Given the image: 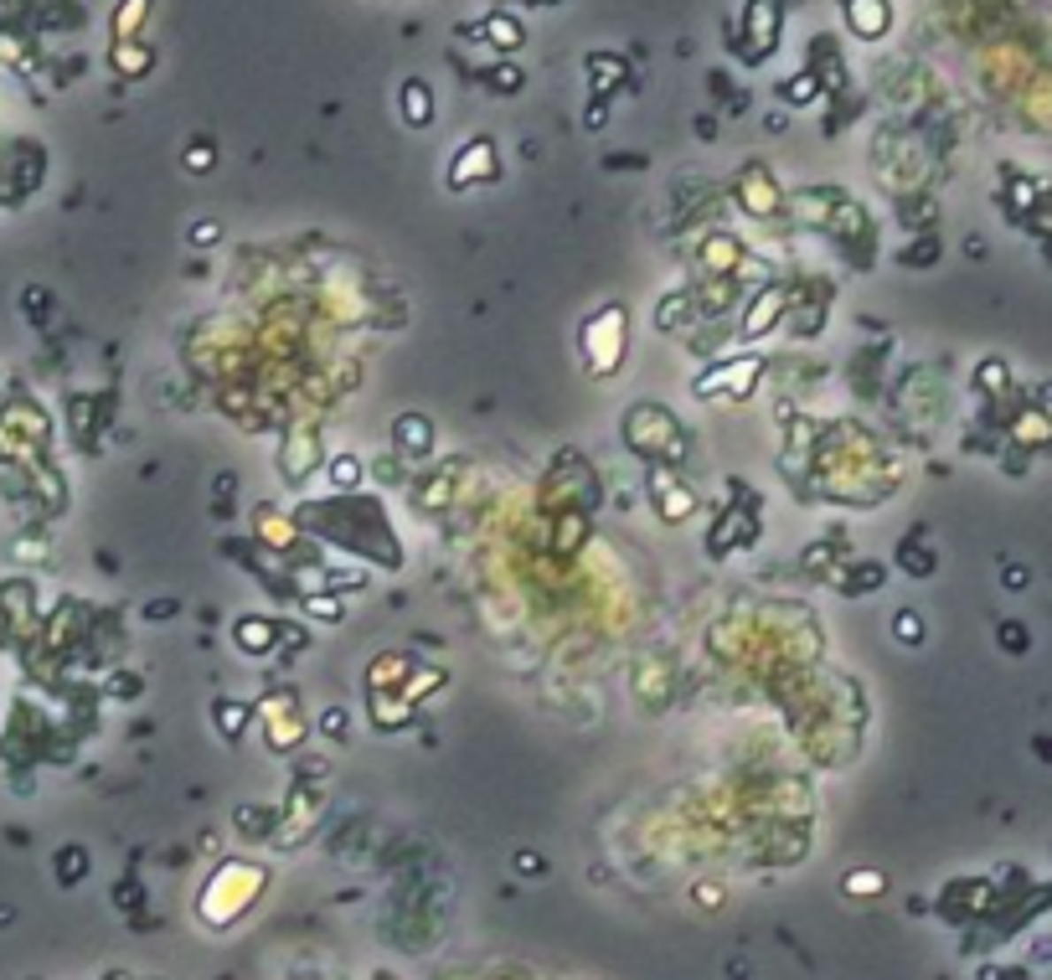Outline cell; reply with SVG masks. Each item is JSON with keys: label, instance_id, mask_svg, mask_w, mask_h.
I'll use <instances>...</instances> for the list:
<instances>
[{"label": "cell", "instance_id": "cell-36", "mask_svg": "<svg viewBox=\"0 0 1052 980\" xmlns=\"http://www.w3.org/2000/svg\"><path fill=\"white\" fill-rule=\"evenodd\" d=\"M331 475H335V485H351V480H357V459H335Z\"/></svg>", "mask_w": 1052, "mask_h": 980}, {"label": "cell", "instance_id": "cell-3", "mask_svg": "<svg viewBox=\"0 0 1052 980\" xmlns=\"http://www.w3.org/2000/svg\"><path fill=\"white\" fill-rule=\"evenodd\" d=\"M258 888H264V867L258 861H222L217 867V877L207 883V892H202V919L207 923H233L258 898Z\"/></svg>", "mask_w": 1052, "mask_h": 980}, {"label": "cell", "instance_id": "cell-5", "mask_svg": "<svg viewBox=\"0 0 1052 980\" xmlns=\"http://www.w3.org/2000/svg\"><path fill=\"white\" fill-rule=\"evenodd\" d=\"M758 372H764V361L758 357H733V361H718L712 372H702L692 382L696 397H749L753 387H758Z\"/></svg>", "mask_w": 1052, "mask_h": 980}, {"label": "cell", "instance_id": "cell-24", "mask_svg": "<svg viewBox=\"0 0 1052 980\" xmlns=\"http://www.w3.org/2000/svg\"><path fill=\"white\" fill-rule=\"evenodd\" d=\"M583 536H588V516H583V511H572V516H563V521H557V536H552V547H557V552H572V547H578Z\"/></svg>", "mask_w": 1052, "mask_h": 980}, {"label": "cell", "instance_id": "cell-11", "mask_svg": "<svg viewBox=\"0 0 1052 980\" xmlns=\"http://www.w3.org/2000/svg\"><path fill=\"white\" fill-rule=\"evenodd\" d=\"M846 11V27L856 31V36H882L887 31V0H841Z\"/></svg>", "mask_w": 1052, "mask_h": 980}, {"label": "cell", "instance_id": "cell-34", "mask_svg": "<svg viewBox=\"0 0 1052 980\" xmlns=\"http://www.w3.org/2000/svg\"><path fill=\"white\" fill-rule=\"evenodd\" d=\"M1001 645L1006 651H1026V629L1022 624H1001Z\"/></svg>", "mask_w": 1052, "mask_h": 980}, {"label": "cell", "instance_id": "cell-15", "mask_svg": "<svg viewBox=\"0 0 1052 980\" xmlns=\"http://www.w3.org/2000/svg\"><path fill=\"white\" fill-rule=\"evenodd\" d=\"M233 640H238L248 655H269L279 645V624L273 620H258V614H248V620L233 624Z\"/></svg>", "mask_w": 1052, "mask_h": 980}, {"label": "cell", "instance_id": "cell-31", "mask_svg": "<svg viewBox=\"0 0 1052 980\" xmlns=\"http://www.w3.org/2000/svg\"><path fill=\"white\" fill-rule=\"evenodd\" d=\"M186 171H196V176L211 171V145L207 140H202V145H186Z\"/></svg>", "mask_w": 1052, "mask_h": 980}, {"label": "cell", "instance_id": "cell-12", "mask_svg": "<svg viewBox=\"0 0 1052 980\" xmlns=\"http://www.w3.org/2000/svg\"><path fill=\"white\" fill-rule=\"evenodd\" d=\"M743 264V243L727 238V233H712L707 248H702V268L707 274H718V279H733V268Z\"/></svg>", "mask_w": 1052, "mask_h": 980}, {"label": "cell", "instance_id": "cell-9", "mask_svg": "<svg viewBox=\"0 0 1052 980\" xmlns=\"http://www.w3.org/2000/svg\"><path fill=\"white\" fill-rule=\"evenodd\" d=\"M733 191H738V202H743V212H749V217H774V212L784 207L779 186H774V176H769L764 166H749L743 176L733 181Z\"/></svg>", "mask_w": 1052, "mask_h": 980}, {"label": "cell", "instance_id": "cell-39", "mask_svg": "<svg viewBox=\"0 0 1052 980\" xmlns=\"http://www.w3.org/2000/svg\"><path fill=\"white\" fill-rule=\"evenodd\" d=\"M1006 589H1026V567H1006Z\"/></svg>", "mask_w": 1052, "mask_h": 980}, {"label": "cell", "instance_id": "cell-18", "mask_svg": "<svg viewBox=\"0 0 1052 980\" xmlns=\"http://www.w3.org/2000/svg\"><path fill=\"white\" fill-rule=\"evenodd\" d=\"M485 42H490L495 52H516V47L526 42V31H521V21H516V16H506V11H490V16H485Z\"/></svg>", "mask_w": 1052, "mask_h": 980}, {"label": "cell", "instance_id": "cell-10", "mask_svg": "<svg viewBox=\"0 0 1052 980\" xmlns=\"http://www.w3.org/2000/svg\"><path fill=\"white\" fill-rule=\"evenodd\" d=\"M784 310H789V289H784V284L753 289V305H749V315H743V330H738V336H749V341L769 336V330L784 320Z\"/></svg>", "mask_w": 1052, "mask_h": 980}, {"label": "cell", "instance_id": "cell-7", "mask_svg": "<svg viewBox=\"0 0 1052 980\" xmlns=\"http://www.w3.org/2000/svg\"><path fill=\"white\" fill-rule=\"evenodd\" d=\"M650 505H656V516H661L665 527H681L696 511V490L681 485V475L671 465H650Z\"/></svg>", "mask_w": 1052, "mask_h": 980}, {"label": "cell", "instance_id": "cell-27", "mask_svg": "<svg viewBox=\"0 0 1052 980\" xmlns=\"http://www.w3.org/2000/svg\"><path fill=\"white\" fill-rule=\"evenodd\" d=\"M485 83H490L495 93H516L521 83H526V73H521L516 62H501V67H490V73H485Z\"/></svg>", "mask_w": 1052, "mask_h": 980}, {"label": "cell", "instance_id": "cell-21", "mask_svg": "<svg viewBox=\"0 0 1052 980\" xmlns=\"http://www.w3.org/2000/svg\"><path fill=\"white\" fill-rule=\"evenodd\" d=\"M150 62H155V52H150V47H140L134 36H129V42H114V67H119L124 78H140Z\"/></svg>", "mask_w": 1052, "mask_h": 980}, {"label": "cell", "instance_id": "cell-20", "mask_svg": "<svg viewBox=\"0 0 1052 980\" xmlns=\"http://www.w3.org/2000/svg\"><path fill=\"white\" fill-rule=\"evenodd\" d=\"M588 78L599 93H614L625 83V58H609V52H588Z\"/></svg>", "mask_w": 1052, "mask_h": 980}, {"label": "cell", "instance_id": "cell-22", "mask_svg": "<svg viewBox=\"0 0 1052 980\" xmlns=\"http://www.w3.org/2000/svg\"><path fill=\"white\" fill-rule=\"evenodd\" d=\"M392 676H397V682L408 676V655H392V651L377 655V660H372V671H366V686H372V691H388Z\"/></svg>", "mask_w": 1052, "mask_h": 980}, {"label": "cell", "instance_id": "cell-25", "mask_svg": "<svg viewBox=\"0 0 1052 980\" xmlns=\"http://www.w3.org/2000/svg\"><path fill=\"white\" fill-rule=\"evenodd\" d=\"M145 11H150V0H124L119 16H114V36H119V42H129V36L140 31V21H145Z\"/></svg>", "mask_w": 1052, "mask_h": 980}, {"label": "cell", "instance_id": "cell-17", "mask_svg": "<svg viewBox=\"0 0 1052 980\" xmlns=\"http://www.w3.org/2000/svg\"><path fill=\"white\" fill-rule=\"evenodd\" d=\"M320 465V454H315V434L304 428V434H295V444H289V459H284V480L289 485H304V475Z\"/></svg>", "mask_w": 1052, "mask_h": 980}, {"label": "cell", "instance_id": "cell-6", "mask_svg": "<svg viewBox=\"0 0 1052 980\" xmlns=\"http://www.w3.org/2000/svg\"><path fill=\"white\" fill-rule=\"evenodd\" d=\"M264 733H269V748L273 753H289L304 743V713L295 707V691H269L264 697Z\"/></svg>", "mask_w": 1052, "mask_h": 980}, {"label": "cell", "instance_id": "cell-16", "mask_svg": "<svg viewBox=\"0 0 1052 980\" xmlns=\"http://www.w3.org/2000/svg\"><path fill=\"white\" fill-rule=\"evenodd\" d=\"M248 717H253V707H248V702H238V697H217V702H211V722H217V733H222L227 743L242 738Z\"/></svg>", "mask_w": 1052, "mask_h": 980}, {"label": "cell", "instance_id": "cell-26", "mask_svg": "<svg viewBox=\"0 0 1052 980\" xmlns=\"http://www.w3.org/2000/svg\"><path fill=\"white\" fill-rule=\"evenodd\" d=\"M83 872H88V852H83V846H62L58 852V877L62 883H83Z\"/></svg>", "mask_w": 1052, "mask_h": 980}, {"label": "cell", "instance_id": "cell-38", "mask_svg": "<svg viewBox=\"0 0 1052 980\" xmlns=\"http://www.w3.org/2000/svg\"><path fill=\"white\" fill-rule=\"evenodd\" d=\"M516 872H526V877H537V872H541V857H532V852H521V857H516Z\"/></svg>", "mask_w": 1052, "mask_h": 980}, {"label": "cell", "instance_id": "cell-29", "mask_svg": "<svg viewBox=\"0 0 1052 980\" xmlns=\"http://www.w3.org/2000/svg\"><path fill=\"white\" fill-rule=\"evenodd\" d=\"M893 635L908 640V645H918V640H924V620H918L913 609H898V614H893Z\"/></svg>", "mask_w": 1052, "mask_h": 980}, {"label": "cell", "instance_id": "cell-28", "mask_svg": "<svg viewBox=\"0 0 1052 980\" xmlns=\"http://www.w3.org/2000/svg\"><path fill=\"white\" fill-rule=\"evenodd\" d=\"M846 578H851V583H846V594H872L877 583H882V567H877V563H856Z\"/></svg>", "mask_w": 1052, "mask_h": 980}, {"label": "cell", "instance_id": "cell-19", "mask_svg": "<svg viewBox=\"0 0 1052 980\" xmlns=\"http://www.w3.org/2000/svg\"><path fill=\"white\" fill-rule=\"evenodd\" d=\"M258 536H264V547H279V552H289L300 532H295V521H289V516H273L269 505H264V511H258Z\"/></svg>", "mask_w": 1052, "mask_h": 980}, {"label": "cell", "instance_id": "cell-35", "mask_svg": "<svg viewBox=\"0 0 1052 980\" xmlns=\"http://www.w3.org/2000/svg\"><path fill=\"white\" fill-rule=\"evenodd\" d=\"M186 238H191V243H217V238H222V222H202V228H191Z\"/></svg>", "mask_w": 1052, "mask_h": 980}, {"label": "cell", "instance_id": "cell-4", "mask_svg": "<svg viewBox=\"0 0 1052 980\" xmlns=\"http://www.w3.org/2000/svg\"><path fill=\"white\" fill-rule=\"evenodd\" d=\"M779 0H749L743 11V36H738V58L743 62H764L779 47Z\"/></svg>", "mask_w": 1052, "mask_h": 980}, {"label": "cell", "instance_id": "cell-33", "mask_svg": "<svg viewBox=\"0 0 1052 980\" xmlns=\"http://www.w3.org/2000/svg\"><path fill=\"white\" fill-rule=\"evenodd\" d=\"M304 609H310V614H320L326 624H335V620H341V604H335V598H310Z\"/></svg>", "mask_w": 1052, "mask_h": 980}, {"label": "cell", "instance_id": "cell-2", "mask_svg": "<svg viewBox=\"0 0 1052 980\" xmlns=\"http://www.w3.org/2000/svg\"><path fill=\"white\" fill-rule=\"evenodd\" d=\"M578 351H583V367L588 377H619V367L630 357V310L614 299V305H599L583 330H578Z\"/></svg>", "mask_w": 1052, "mask_h": 980}, {"label": "cell", "instance_id": "cell-14", "mask_svg": "<svg viewBox=\"0 0 1052 980\" xmlns=\"http://www.w3.org/2000/svg\"><path fill=\"white\" fill-rule=\"evenodd\" d=\"M397 109H403V124H408V129H428V120H434V93H428V83L408 78L403 93H397Z\"/></svg>", "mask_w": 1052, "mask_h": 980}, {"label": "cell", "instance_id": "cell-23", "mask_svg": "<svg viewBox=\"0 0 1052 980\" xmlns=\"http://www.w3.org/2000/svg\"><path fill=\"white\" fill-rule=\"evenodd\" d=\"M898 567H902V573H913V578H929V573H933V552L913 536V542H902V547H898Z\"/></svg>", "mask_w": 1052, "mask_h": 980}, {"label": "cell", "instance_id": "cell-13", "mask_svg": "<svg viewBox=\"0 0 1052 980\" xmlns=\"http://www.w3.org/2000/svg\"><path fill=\"white\" fill-rule=\"evenodd\" d=\"M392 444L403 449V454H413V459H423V454L434 449V428H428V418L403 413L397 423H392Z\"/></svg>", "mask_w": 1052, "mask_h": 980}, {"label": "cell", "instance_id": "cell-32", "mask_svg": "<svg viewBox=\"0 0 1052 980\" xmlns=\"http://www.w3.org/2000/svg\"><path fill=\"white\" fill-rule=\"evenodd\" d=\"M846 892H882V877H877V872H851V877H846Z\"/></svg>", "mask_w": 1052, "mask_h": 980}, {"label": "cell", "instance_id": "cell-37", "mask_svg": "<svg viewBox=\"0 0 1052 980\" xmlns=\"http://www.w3.org/2000/svg\"><path fill=\"white\" fill-rule=\"evenodd\" d=\"M109 691H119V697H140V676H114Z\"/></svg>", "mask_w": 1052, "mask_h": 980}, {"label": "cell", "instance_id": "cell-30", "mask_svg": "<svg viewBox=\"0 0 1052 980\" xmlns=\"http://www.w3.org/2000/svg\"><path fill=\"white\" fill-rule=\"evenodd\" d=\"M815 83H820V78H810V73H800V78H789V89H784V98H789V104H810V98H815Z\"/></svg>", "mask_w": 1052, "mask_h": 980}, {"label": "cell", "instance_id": "cell-1", "mask_svg": "<svg viewBox=\"0 0 1052 980\" xmlns=\"http://www.w3.org/2000/svg\"><path fill=\"white\" fill-rule=\"evenodd\" d=\"M625 444L630 454L640 459H650V465H671V470H681L687 465V454H692V439H687V423L671 413L665 403H634L630 413H625Z\"/></svg>", "mask_w": 1052, "mask_h": 980}, {"label": "cell", "instance_id": "cell-8", "mask_svg": "<svg viewBox=\"0 0 1052 980\" xmlns=\"http://www.w3.org/2000/svg\"><path fill=\"white\" fill-rule=\"evenodd\" d=\"M490 176H495V145H490V140H470V145L449 160L444 186H449V191H470V186H480V181H490Z\"/></svg>", "mask_w": 1052, "mask_h": 980}]
</instances>
